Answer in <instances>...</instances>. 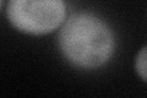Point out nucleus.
I'll return each mask as SVG.
<instances>
[{
	"label": "nucleus",
	"mask_w": 147,
	"mask_h": 98,
	"mask_svg": "<svg viewBox=\"0 0 147 98\" xmlns=\"http://www.w3.org/2000/svg\"><path fill=\"white\" fill-rule=\"evenodd\" d=\"M58 47L72 66L98 69L112 59L115 36L102 17L92 12H74L59 28Z\"/></svg>",
	"instance_id": "1"
},
{
	"label": "nucleus",
	"mask_w": 147,
	"mask_h": 98,
	"mask_svg": "<svg viewBox=\"0 0 147 98\" xmlns=\"http://www.w3.org/2000/svg\"><path fill=\"white\" fill-rule=\"evenodd\" d=\"M9 22L26 34L43 36L60 28L66 20L64 0H9Z\"/></svg>",
	"instance_id": "2"
},
{
	"label": "nucleus",
	"mask_w": 147,
	"mask_h": 98,
	"mask_svg": "<svg viewBox=\"0 0 147 98\" xmlns=\"http://www.w3.org/2000/svg\"><path fill=\"white\" fill-rule=\"evenodd\" d=\"M135 70L142 80L147 82V45L137 53L135 59Z\"/></svg>",
	"instance_id": "3"
}]
</instances>
